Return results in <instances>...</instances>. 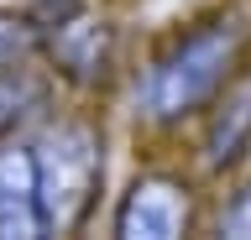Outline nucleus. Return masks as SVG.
<instances>
[{
  "label": "nucleus",
  "instance_id": "nucleus-1",
  "mask_svg": "<svg viewBox=\"0 0 251 240\" xmlns=\"http://www.w3.org/2000/svg\"><path fill=\"white\" fill-rule=\"evenodd\" d=\"M235 63H241V26L235 21H204L188 37H178L141 79L136 99L141 115L157 126H178L188 115L209 110L220 89L230 84Z\"/></svg>",
  "mask_w": 251,
  "mask_h": 240
},
{
  "label": "nucleus",
  "instance_id": "nucleus-2",
  "mask_svg": "<svg viewBox=\"0 0 251 240\" xmlns=\"http://www.w3.org/2000/svg\"><path fill=\"white\" fill-rule=\"evenodd\" d=\"M31 167L47 235H68L94 214V198L105 188V136L89 120L47 126L31 141Z\"/></svg>",
  "mask_w": 251,
  "mask_h": 240
},
{
  "label": "nucleus",
  "instance_id": "nucleus-3",
  "mask_svg": "<svg viewBox=\"0 0 251 240\" xmlns=\"http://www.w3.org/2000/svg\"><path fill=\"white\" fill-rule=\"evenodd\" d=\"M194 224V193L183 177L147 173L126 188L115 209V235L121 240H178Z\"/></svg>",
  "mask_w": 251,
  "mask_h": 240
},
{
  "label": "nucleus",
  "instance_id": "nucleus-4",
  "mask_svg": "<svg viewBox=\"0 0 251 240\" xmlns=\"http://www.w3.org/2000/svg\"><path fill=\"white\" fill-rule=\"evenodd\" d=\"M0 235L5 240H37L47 235L42 204H37V167L31 141H0Z\"/></svg>",
  "mask_w": 251,
  "mask_h": 240
},
{
  "label": "nucleus",
  "instance_id": "nucleus-5",
  "mask_svg": "<svg viewBox=\"0 0 251 240\" xmlns=\"http://www.w3.org/2000/svg\"><path fill=\"white\" fill-rule=\"evenodd\" d=\"M246 146H251V79H241V84H225V99L215 105L209 136H204V162L225 167Z\"/></svg>",
  "mask_w": 251,
  "mask_h": 240
},
{
  "label": "nucleus",
  "instance_id": "nucleus-6",
  "mask_svg": "<svg viewBox=\"0 0 251 240\" xmlns=\"http://www.w3.org/2000/svg\"><path fill=\"white\" fill-rule=\"evenodd\" d=\"M42 110V84L26 68H0V141Z\"/></svg>",
  "mask_w": 251,
  "mask_h": 240
},
{
  "label": "nucleus",
  "instance_id": "nucleus-7",
  "mask_svg": "<svg viewBox=\"0 0 251 240\" xmlns=\"http://www.w3.org/2000/svg\"><path fill=\"white\" fill-rule=\"evenodd\" d=\"M42 52L37 11H0V68H26Z\"/></svg>",
  "mask_w": 251,
  "mask_h": 240
},
{
  "label": "nucleus",
  "instance_id": "nucleus-8",
  "mask_svg": "<svg viewBox=\"0 0 251 240\" xmlns=\"http://www.w3.org/2000/svg\"><path fill=\"white\" fill-rule=\"evenodd\" d=\"M230 235H251V193H241V204L230 209V219H225Z\"/></svg>",
  "mask_w": 251,
  "mask_h": 240
}]
</instances>
